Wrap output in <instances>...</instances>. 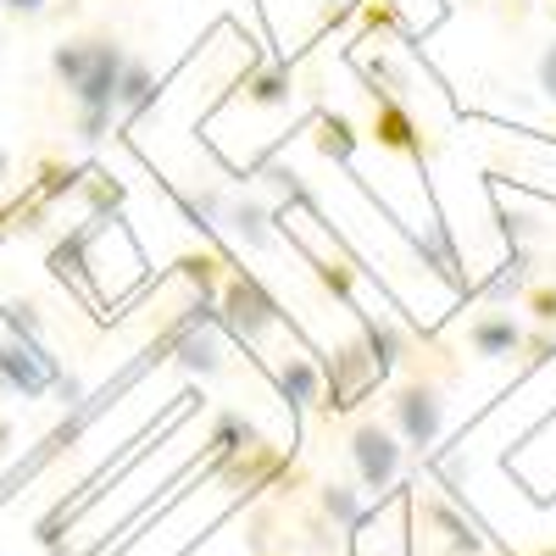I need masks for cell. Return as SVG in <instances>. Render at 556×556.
I'll return each instance as SVG.
<instances>
[{
  "label": "cell",
  "mask_w": 556,
  "mask_h": 556,
  "mask_svg": "<svg viewBox=\"0 0 556 556\" xmlns=\"http://www.w3.org/2000/svg\"><path fill=\"white\" fill-rule=\"evenodd\" d=\"M223 217H228V228H235V240H240L245 251H273V245H278L273 212H267L262 201H228Z\"/></svg>",
  "instance_id": "7c38bea8"
},
{
  "label": "cell",
  "mask_w": 556,
  "mask_h": 556,
  "mask_svg": "<svg viewBox=\"0 0 556 556\" xmlns=\"http://www.w3.org/2000/svg\"><path fill=\"white\" fill-rule=\"evenodd\" d=\"M468 345H473V356H484V362H506V356L523 351V323H518L513 312H484V317H473Z\"/></svg>",
  "instance_id": "ba28073f"
},
{
  "label": "cell",
  "mask_w": 556,
  "mask_h": 556,
  "mask_svg": "<svg viewBox=\"0 0 556 556\" xmlns=\"http://www.w3.org/2000/svg\"><path fill=\"white\" fill-rule=\"evenodd\" d=\"M123 62H128L123 39L96 34V45H89V67H84V78L67 89V101L78 106V117H117V73H123Z\"/></svg>",
  "instance_id": "3957f363"
},
{
  "label": "cell",
  "mask_w": 556,
  "mask_h": 556,
  "mask_svg": "<svg viewBox=\"0 0 556 556\" xmlns=\"http://www.w3.org/2000/svg\"><path fill=\"white\" fill-rule=\"evenodd\" d=\"M56 401H62L67 412L84 406V401H89V395H84V379H78V374H62V379H56Z\"/></svg>",
  "instance_id": "4316f807"
},
{
  "label": "cell",
  "mask_w": 556,
  "mask_h": 556,
  "mask_svg": "<svg viewBox=\"0 0 556 556\" xmlns=\"http://www.w3.org/2000/svg\"><path fill=\"white\" fill-rule=\"evenodd\" d=\"M523 351H529V367L551 362V356H556V329H534V334H523Z\"/></svg>",
  "instance_id": "d4e9b609"
},
{
  "label": "cell",
  "mask_w": 556,
  "mask_h": 556,
  "mask_svg": "<svg viewBox=\"0 0 556 556\" xmlns=\"http://www.w3.org/2000/svg\"><path fill=\"white\" fill-rule=\"evenodd\" d=\"M0 7H7L12 17H39L45 7H51V0H0Z\"/></svg>",
  "instance_id": "83f0119b"
},
{
  "label": "cell",
  "mask_w": 556,
  "mask_h": 556,
  "mask_svg": "<svg viewBox=\"0 0 556 556\" xmlns=\"http://www.w3.org/2000/svg\"><path fill=\"white\" fill-rule=\"evenodd\" d=\"M7 451H12V424L0 417V456H7Z\"/></svg>",
  "instance_id": "f1b7e54d"
},
{
  "label": "cell",
  "mask_w": 556,
  "mask_h": 556,
  "mask_svg": "<svg viewBox=\"0 0 556 556\" xmlns=\"http://www.w3.org/2000/svg\"><path fill=\"white\" fill-rule=\"evenodd\" d=\"M317 506H323V518L334 523V534H351V529H362V495H356V484H340V479H329L317 490Z\"/></svg>",
  "instance_id": "e0dca14e"
},
{
  "label": "cell",
  "mask_w": 556,
  "mask_h": 556,
  "mask_svg": "<svg viewBox=\"0 0 556 556\" xmlns=\"http://www.w3.org/2000/svg\"><path fill=\"white\" fill-rule=\"evenodd\" d=\"M362 28H374V34H406V17L395 0H362Z\"/></svg>",
  "instance_id": "603a6c76"
},
{
  "label": "cell",
  "mask_w": 556,
  "mask_h": 556,
  "mask_svg": "<svg viewBox=\"0 0 556 556\" xmlns=\"http://www.w3.org/2000/svg\"><path fill=\"white\" fill-rule=\"evenodd\" d=\"M362 345H367V362H374L379 384L395 374L401 356H406V334H401V323H390V317H362Z\"/></svg>",
  "instance_id": "30bf717a"
},
{
  "label": "cell",
  "mask_w": 556,
  "mask_h": 556,
  "mask_svg": "<svg viewBox=\"0 0 556 556\" xmlns=\"http://www.w3.org/2000/svg\"><path fill=\"white\" fill-rule=\"evenodd\" d=\"M312 146L329 156V162L351 167V156H356V146H362V134H356L340 112H323V117H317V134H312Z\"/></svg>",
  "instance_id": "ac0fdd59"
},
{
  "label": "cell",
  "mask_w": 556,
  "mask_h": 556,
  "mask_svg": "<svg viewBox=\"0 0 556 556\" xmlns=\"http://www.w3.org/2000/svg\"><path fill=\"white\" fill-rule=\"evenodd\" d=\"M523 301L540 329H556V285H534V290H523Z\"/></svg>",
  "instance_id": "cb8c5ba5"
},
{
  "label": "cell",
  "mask_w": 556,
  "mask_h": 556,
  "mask_svg": "<svg viewBox=\"0 0 556 556\" xmlns=\"http://www.w3.org/2000/svg\"><path fill=\"white\" fill-rule=\"evenodd\" d=\"M290 245H295V251L306 256V267L317 273V285L329 290V295H340V301H345V306L356 312V273H351V262H334V256H317V251H306V245H301L295 235H290Z\"/></svg>",
  "instance_id": "2e32d148"
},
{
  "label": "cell",
  "mask_w": 556,
  "mask_h": 556,
  "mask_svg": "<svg viewBox=\"0 0 556 556\" xmlns=\"http://www.w3.org/2000/svg\"><path fill=\"white\" fill-rule=\"evenodd\" d=\"M156 67L146 62V56H134L128 51V62H123V73H117V117H146L151 106H156Z\"/></svg>",
  "instance_id": "9c48e42d"
},
{
  "label": "cell",
  "mask_w": 556,
  "mask_h": 556,
  "mask_svg": "<svg viewBox=\"0 0 556 556\" xmlns=\"http://www.w3.org/2000/svg\"><path fill=\"white\" fill-rule=\"evenodd\" d=\"M390 417H395V434L412 451H429L445 434V390L429 384V379H412L390 395Z\"/></svg>",
  "instance_id": "277c9868"
},
{
  "label": "cell",
  "mask_w": 556,
  "mask_h": 556,
  "mask_svg": "<svg viewBox=\"0 0 556 556\" xmlns=\"http://www.w3.org/2000/svg\"><path fill=\"white\" fill-rule=\"evenodd\" d=\"M245 101H256V106H290V101H295L290 67H267V73H256V78L245 84Z\"/></svg>",
  "instance_id": "ffe728a7"
},
{
  "label": "cell",
  "mask_w": 556,
  "mask_h": 556,
  "mask_svg": "<svg viewBox=\"0 0 556 556\" xmlns=\"http://www.w3.org/2000/svg\"><path fill=\"white\" fill-rule=\"evenodd\" d=\"M379 390V374H374V362H367V345L362 340H345V345H334V367H329V390H323V412L329 417H340V412H351V406H362L367 395Z\"/></svg>",
  "instance_id": "5b68a950"
},
{
  "label": "cell",
  "mask_w": 556,
  "mask_h": 556,
  "mask_svg": "<svg viewBox=\"0 0 556 556\" xmlns=\"http://www.w3.org/2000/svg\"><path fill=\"white\" fill-rule=\"evenodd\" d=\"M278 390H285V401L295 412H312L323 401V367L312 356H285L278 362Z\"/></svg>",
  "instance_id": "8fae6325"
},
{
  "label": "cell",
  "mask_w": 556,
  "mask_h": 556,
  "mask_svg": "<svg viewBox=\"0 0 556 556\" xmlns=\"http://www.w3.org/2000/svg\"><path fill=\"white\" fill-rule=\"evenodd\" d=\"M178 273H184V285H190L201 301H217L223 295V278H228L217 251H190V256L178 262Z\"/></svg>",
  "instance_id": "d6986e66"
},
{
  "label": "cell",
  "mask_w": 556,
  "mask_h": 556,
  "mask_svg": "<svg viewBox=\"0 0 556 556\" xmlns=\"http://www.w3.org/2000/svg\"><path fill=\"white\" fill-rule=\"evenodd\" d=\"M534 73H540V96L556 106V39H551L545 51H540V67H534Z\"/></svg>",
  "instance_id": "484cf974"
},
{
  "label": "cell",
  "mask_w": 556,
  "mask_h": 556,
  "mask_svg": "<svg viewBox=\"0 0 556 556\" xmlns=\"http://www.w3.org/2000/svg\"><path fill=\"white\" fill-rule=\"evenodd\" d=\"M89 235H96V228H78L73 240H62V245L51 251V273L62 278V285H67V278H73V285L84 278V245H89Z\"/></svg>",
  "instance_id": "44dd1931"
},
{
  "label": "cell",
  "mask_w": 556,
  "mask_h": 556,
  "mask_svg": "<svg viewBox=\"0 0 556 556\" xmlns=\"http://www.w3.org/2000/svg\"><path fill=\"white\" fill-rule=\"evenodd\" d=\"M62 379V362L45 345V317L34 301H7L0 306V395L39 401Z\"/></svg>",
  "instance_id": "6da1fadb"
},
{
  "label": "cell",
  "mask_w": 556,
  "mask_h": 556,
  "mask_svg": "<svg viewBox=\"0 0 556 556\" xmlns=\"http://www.w3.org/2000/svg\"><path fill=\"white\" fill-rule=\"evenodd\" d=\"M351 462L362 490H390L401 479V440L384 424H356L351 429Z\"/></svg>",
  "instance_id": "52a82bcc"
},
{
  "label": "cell",
  "mask_w": 556,
  "mask_h": 556,
  "mask_svg": "<svg viewBox=\"0 0 556 556\" xmlns=\"http://www.w3.org/2000/svg\"><path fill=\"white\" fill-rule=\"evenodd\" d=\"M217 312H223V329L235 334V340H245V345H256L267 329H278V323H285V306H278V295L262 285L256 273H245V267H235V273L223 278Z\"/></svg>",
  "instance_id": "7a4b0ae2"
},
{
  "label": "cell",
  "mask_w": 556,
  "mask_h": 556,
  "mask_svg": "<svg viewBox=\"0 0 556 556\" xmlns=\"http://www.w3.org/2000/svg\"><path fill=\"white\" fill-rule=\"evenodd\" d=\"M367 101H374V134L384 151H395V156H412V162H429V146H424V128H417V117L406 112V101L401 96H390V89H379V84H367Z\"/></svg>",
  "instance_id": "8992f818"
},
{
  "label": "cell",
  "mask_w": 556,
  "mask_h": 556,
  "mask_svg": "<svg viewBox=\"0 0 556 556\" xmlns=\"http://www.w3.org/2000/svg\"><path fill=\"white\" fill-rule=\"evenodd\" d=\"M7 178H12V151L0 146V184H7Z\"/></svg>",
  "instance_id": "f546056e"
},
{
  "label": "cell",
  "mask_w": 556,
  "mask_h": 556,
  "mask_svg": "<svg viewBox=\"0 0 556 556\" xmlns=\"http://www.w3.org/2000/svg\"><path fill=\"white\" fill-rule=\"evenodd\" d=\"M256 440H262V434L251 429V417H245V412H217L206 445H212V462L223 468V462H235V456H240L245 445H256Z\"/></svg>",
  "instance_id": "5bb4252c"
},
{
  "label": "cell",
  "mask_w": 556,
  "mask_h": 556,
  "mask_svg": "<svg viewBox=\"0 0 556 556\" xmlns=\"http://www.w3.org/2000/svg\"><path fill=\"white\" fill-rule=\"evenodd\" d=\"M384 556H406V551H384Z\"/></svg>",
  "instance_id": "4dcf8cb0"
},
{
  "label": "cell",
  "mask_w": 556,
  "mask_h": 556,
  "mask_svg": "<svg viewBox=\"0 0 556 556\" xmlns=\"http://www.w3.org/2000/svg\"><path fill=\"white\" fill-rule=\"evenodd\" d=\"M0 223H7V212H0Z\"/></svg>",
  "instance_id": "1f68e13d"
},
{
  "label": "cell",
  "mask_w": 556,
  "mask_h": 556,
  "mask_svg": "<svg viewBox=\"0 0 556 556\" xmlns=\"http://www.w3.org/2000/svg\"><path fill=\"white\" fill-rule=\"evenodd\" d=\"M262 173H267V184H273V190L285 195V201H295V206L317 212V201H312V190H306V184H301V173H295V167H285V162H267Z\"/></svg>",
  "instance_id": "7402d4cb"
},
{
  "label": "cell",
  "mask_w": 556,
  "mask_h": 556,
  "mask_svg": "<svg viewBox=\"0 0 556 556\" xmlns=\"http://www.w3.org/2000/svg\"><path fill=\"white\" fill-rule=\"evenodd\" d=\"M523 290H529V251H513V256H506V262H501V267L484 278V290H479V295L501 312L506 301H518Z\"/></svg>",
  "instance_id": "9a60e30c"
},
{
  "label": "cell",
  "mask_w": 556,
  "mask_h": 556,
  "mask_svg": "<svg viewBox=\"0 0 556 556\" xmlns=\"http://www.w3.org/2000/svg\"><path fill=\"white\" fill-rule=\"evenodd\" d=\"M424 518L451 540V556H484V534H479V523H468L451 501H424Z\"/></svg>",
  "instance_id": "4fadbf2b"
}]
</instances>
